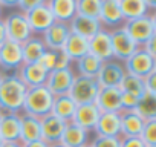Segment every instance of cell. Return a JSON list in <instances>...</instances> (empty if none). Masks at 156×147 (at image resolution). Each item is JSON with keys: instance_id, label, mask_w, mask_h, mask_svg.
Masks as SVG:
<instances>
[{"instance_id": "1", "label": "cell", "mask_w": 156, "mask_h": 147, "mask_svg": "<svg viewBox=\"0 0 156 147\" xmlns=\"http://www.w3.org/2000/svg\"><path fill=\"white\" fill-rule=\"evenodd\" d=\"M28 88L17 78L16 74H8L0 83V110L22 113Z\"/></svg>"}, {"instance_id": "2", "label": "cell", "mask_w": 156, "mask_h": 147, "mask_svg": "<svg viewBox=\"0 0 156 147\" xmlns=\"http://www.w3.org/2000/svg\"><path fill=\"white\" fill-rule=\"evenodd\" d=\"M52 103H54V95L46 89V86H37L28 89L22 112L32 115L35 118H43L51 113Z\"/></svg>"}, {"instance_id": "3", "label": "cell", "mask_w": 156, "mask_h": 147, "mask_svg": "<svg viewBox=\"0 0 156 147\" xmlns=\"http://www.w3.org/2000/svg\"><path fill=\"white\" fill-rule=\"evenodd\" d=\"M100 86L95 78L83 77V75H75V80L72 83V88L69 91V97L76 106L83 104H92L97 100Z\"/></svg>"}, {"instance_id": "4", "label": "cell", "mask_w": 156, "mask_h": 147, "mask_svg": "<svg viewBox=\"0 0 156 147\" xmlns=\"http://www.w3.org/2000/svg\"><path fill=\"white\" fill-rule=\"evenodd\" d=\"M122 28L133 38V41L141 48L150 38L156 37V17H154V14H147L141 19L126 22V25Z\"/></svg>"}, {"instance_id": "5", "label": "cell", "mask_w": 156, "mask_h": 147, "mask_svg": "<svg viewBox=\"0 0 156 147\" xmlns=\"http://www.w3.org/2000/svg\"><path fill=\"white\" fill-rule=\"evenodd\" d=\"M110 41H112V52H113V60L116 61H126L129 57H132L139 46L133 41V38L127 34V31L119 26L110 32Z\"/></svg>"}, {"instance_id": "6", "label": "cell", "mask_w": 156, "mask_h": 147, "mask_svg": "<svg viewBox=\"0 0 156 147\" xmlns=\"http://www.w3.org/2000/svg\"><path fill=\"white\" fill-rule=\"evenodd\" d=\"M122 66L127 74H132L139 78H145L148 74L156 70V58L147 54L142 48H139L132 57H129L124 61Z\"/></svg>"}, {"instance_id": "7", "label": "cell", "mask_w": 156, "mask_h": 147, "mask_svg": "<svg viewBox=\"0 0 156 147\" xmlns=\"http://www.w3.org/2000/svg\"><path fill=\"white\" fill-rule=\"evenodd\" d=\"M3 25H5V31H6V38L11 41H16L19 45L25 43L28 38H31L34 35L29 25H28L25 14H22L19 11L11 13L3 20Z\"/></svg>"}, {"instance_id": "8", "label": "cell", "mask_w": 156, "mask_h": 147, "mask_svg": "<svg viewBox=\"0 0 156 147\" xmlns=\"http://www.w3.org/2000/svg\"><path fill=\"white\" fill-rule=\"evenodd\" d=\"M73 80H75V74L70 67L69 69H54L48 74L44 86L54 97H61V95L69 94Z\"/></svg>"}, {"instance_id": "9", "label": "cell", "mask_w": 156, "mask_h": 147, "mask_svg": "<svg viewBox=\"0 0 156 147\" xmlns=\"http://www.w3.org/2000/svg\"><path fill=\"white\" fill-rule=\"evenodd\" d=\"M126 74V69L122 66V63L116 61V60H110V61H104L97 74V83L100 88H118V84L121 83L122 77Z\"/></svg>"}, {"instance_id": "10", "label": "cell", "mask_w": 156, "mask_h": 147, "mask_svg": "<svg viewBox=\"0 0 156 147\" xmlns=\"http://www.w3.org/2000/svg\"><path fill=\"white\" fill-rule=\"evenodd\" d=\"M26 20H28V25L32 31L34 35L37 34H43L55 20H54V16L48 6V3L44 2H40V5H37L32 11H29L28 14H25Z\"/></svg>"}, {"instance_id": "11", "label": "cell", "mask_w": 156, "mask_h": 147, "mask_svg": "<svg viewBox=\"0 0 156 147\" xmlns=\"http://www.w3.org/2000/svg\"><path fill=\"white\" fill-rule=\"evenodd\" d=\"M23 64L22 55V45L6 40L3 45H0V70H14Z\"/></svg>"}, {"instance_id": "12", "label": "cell", "mask_w": 156, "mask_h": 147, "mask_svg": "<svg viewBox=\"0 0 156 147\" xmlns=\"http://www.w3.org/2000/svg\"><path fill=\"white\" fill-rule=\"evenodd\" d=\"M48 74L49 72H46L38 63H23L17 69L16 75L28 89H32L37 86H44Z\"/></svg>"}, {"instance_id": "13", "label": "cell", "mask_w": 156, "mask_h": 147, "mask_svg": "<svg viewBox=\"0 0 156 147\" xmlns=\"http://www.w3.org/2000/svg\"><path fill=\"white\" fill-rule=\"evenodd\" d=\"M69 34H70L69 25L60 23V22H54L41 34V40H43L46 49H49V51H61V48L66 43Z\"/></svg>"}, {"instance_id": "14", "label": "cell", "mask_w": 156, "mask_h": 147, "mask_svg": "<svg viewBox=\"0 0 156 147\" xmlns=\"http://www.w3.org/2000/svg\"><path fill=\"white\" fill-rule=\"evenodd\" d=\"M95 106L101 113L104 112H121V91L118 88H100Z\"/></svg>"}, {"instance_id": "15", "label": "cell", "mask_w": 156, "mask_h": 147, "mask_svg": "<svg viewBox=\"0 0 156 147\" xmlns=\"http://www.w3.org/2000/svg\"><path fill=\"white\" fill-rule=\"evenodd\" d=\"M66 123L61 121L60 118L54 117L52 113L40 118V127H41V141L46 144H57L61 139L63 130H64Z\"/></svg>"}, {"instance_id": "16", "label": "cell", "mask_w": 156, "mask_h": 147, "mask_svg": "<svg viewBox=\"0 0 156 147\" xmlns=\"http://www.w3.org/2000/svg\"><path fill=\"white\" fill-rule=\"evenodd\" d=\"M89 54L100 58L103 63L113 60L112 52V41H110V32L101 29L95 37L89 40Z\"/></svg>"}, {"instance_id": "17", "label": "cell", "mask_w": 156, "mask_h": 147, "mask_svg": "<svg viewBox=\"0 0 156 147\" xmlns=\"http://www.w3.org/2000/svg\"><path fill=\"white\" fill-rule=\"evenodd\" d=\"M144 120L135 112V110H121L119 112V136L121 138H132L139 136Z\"/></svg>"}, {"instance_id": "18", "label": "cell", "mask_w": 156, "mask_h": 147, "mask_svg": "<svg viewBox=\"0 0 156 147\" xmlns=\"http://www.w3.org/2000/svg\"><path fill=\"white\" fill-rule=\"evenodd\" d=\"M100 115H101V112L98 110V107L95 106V103L76 106V110L73 113L72 123L76 124V126H80L81 129H84L87 132H94Z\"/></svg>"}, {"instance_id": "19", "label": "cell", "mask_w": 156, "mask_h": 147, "mask_svg": "<svg viewBox=\"0 0 156 147\" xmlns=\"http://www.w3.org/2000/svg\"><path fill=\"white\" fill-rule=\"evenodd\" d=\"M119 9L122 14V19L126 22H132L136 19H141L148 13L150 8H154L156 5L148 2V0H118Z\"/></svg>"}, {"instance_id": "20", "label": "cell", "mask_w": 156, "mask_h": 147, "mask_svg": "<svg viewBox=\"0 0 156 147\" xmlns=\"http://www.w3.org/2000/svg\"><path fill=\"white\" fill-rule=\"evenodd\" d=\"M69 29H70V34H75V35H80V37L90 40L92 37H95L103 29V25L97 19H87V17H81V16H75L69 23Z\"/></svg>"}, {"instance_id": "21", "label": "cell", "mask_w": 156, "mask_h": 147, "mask_svg": "<svg viewBox=\"0 0 156 147\" xmlns=\"http://www.w3.org/2000/svg\"><path fill=\"white\" fill-rule=\"evenodd\" d=\"M0 138L3 142H20V113L3 112L0 120Z\"/></svg>"}, {"instance_id": "22", "label": "cell", "mask_w": 156, "mask_h": 147, "mask_svg": "<svg viewBox=\"0 0 156 147\" xmlns=\"http://www.w3.org/2000/svg\"><path fill=\"white\" fill-rule=\"evenodd\" d=\"M90 138V132L81 129L80 126L70 123H66L60 144H63L64 147H83L89 142Z\"/></svg>"}, {"instance_id": "23", "label": "cell", "mask_w": 156, "mask_h": 147, "mask_svg": "<svg viewBox=\"0 0 156 147\" xmlns=\"http://www.w3.org/2000/svg\"><path fill=\"white\" fill-rule=\"evenodd\" d=\"M41 139L40 118L28 113H20V144H28Z\"/></svg>"}, {"instance_id": "24", "label": "cell", "mask_w": 156, "mask_h": 147, "mask_svg": "<svg viewBox=\"0 0 156 147\" xmlns=\"http://www.w3.org/2000/svg\"><path fill=\"white\" fill-rule=\"evenodd\" d=\"M55 22L69 25L76 16V0H49L46 2Z\"/></svg>"}, {"instance_id": "25", "label": "cell", "mask_w": 156, "mask_h": 147, "mask_svg": "<svg viewBox=\"0 0 156 147\" xmlns=\"http://www.w3.org/2000/svg\"><path fill=\"white\" fill-rule=\"evenodd\" d=\"M61 52L70 61H76L81 57H84L86 54H89V40L75 34H69L66 43L61 48Z\"/></svg>"}, {"instance_id": "26", "label": "cell", "mask_w": 156, "mask_h": 147, "mask_svg": "<svg viewBox=\"0 0 156 147\" xmlns=\"http://www.w3.org/2000/svg\"><path fill=\"white\" fill-rule=\"evenodd\" d=\"M95 136H119V112H104L94 129Z\"/></svg>"}, {"instance_id": "27", "label": "cell", "mask_w": 156, "mask_h": 147, "mask_svg": "<svg viewBox=\"0 0 156 147\" xmlns=\"http://www.w3.org/2000/svg\"><path fill=\"white\" fill-rule=\"evenodd\" d=\"M98 20L101 25H107V26H118L119 23L124 22L118 0H101Z\"/></svg>"}, {"instance_id": "28", "label": "cell", "mask_w": 156, "mask_h": 147, "mask_svg": "<svg viewBox=\"0 0 156 147\" xmlns=\"http://www.w3.org/2000/svg\"><path fill=\"white\" fill-rule=\"evenodd\" d=\"M75 110H76V104L72 101V98L69 95L54 97V103H52V109H51V113L54 117L60 118L64 123H70Z\"/></svg>"}, {"instance_id": "29", "label": "cell", "mask_w": 156, "mask_h": 147, "mask_svg": "<svg viewBox=\"0 0 156 147\" xmlns=\"http://www.w3.org/2000/svg\"><path fill=\"white\" fill-rule=\"evenodd\" d=\"M46 51V46L38 35H32L28 38L25 43H22V55H23V63H37L43 52Z\"/></svg>"}, {"instance_id": "30", "label": "cell", "mask_w": 156, "mask_h": 147, "mask_svg": "<svg viewBox=\"0 0 156 147\" xmlns=\"http://www.w3.org/2000/svg\"><path fill=\"white\" fill-rule=\"evenodd\" d=\"M76 70H78V75H83V77H90L95 78L97 74L103 64V61L100 58H97L92 54H86L84 57H81L80 60H76Z\"/></svg>"}, {"instance_id": "31", "label": "cell", "mask_w": 156, "mask_h": 147, "mask_svg": "<svg viewBox=\"0 0 156 147\" xmlns=\"http://www.w3.org/2000/svg\"><path fill=\"white\" fill-rule=\"evenodd\" d=\"M144 121H151L156 120V95H150V94H144L136 107L133 109Z\"/></svg>"}, {"instance_id": "32", "label": "cell", "mask_w": 156, "mask_h": 147, "mask_svg": "<svg viewBox=\"0 0 156 147\" xmlns=\"http://www.w3.org/2000/svg\"><path fill=\"white\" fill-rule=\"evenodd\" d=\"M118 89L124 94H132L138 98H141L144 94H145V89H144V81L142 78L139 77H135L132 74H124V77L121 80V83L118 84Z\"/></svg>"}, {"instance_id": "33", "label": "cell", "mask_w": 156, "mask_h": 147, "mask_svg": "<svg viewBox=\"0 0 156 147\" xmlns=\"http://www.w3.org/2000/svg\"><path fill=\"white\" fill-rule=\"evenodd\" d=\"M100 9H101V0H76V16L98 20Z\"/></svg>"}, {"instance_id": "34", "label": "cell", "mask_w": 156, "mask_h": 147, "mask_svg": "<svg viewBox=\"0 0 156 147\" xmlns=\"http://www.w3.org/2000/svg\"><path fill=\"white\" fill-rule=\"evenodd\" d=\"M139 138L145 145H156V120L144 123V127L139 133Z\"/></svg>"}, {"instance_id": "35", "label": "cell", "mask_w": 156, "mask_h": 147, "mask_svg": "<svg viewBox=\"0 0 156 147\" xmlns=\"http://www.w3.org/2000/svg\"><path fill=\"white\" fill-rule=\"evenodd\" d=\"M57 58H58V51H49V49H46L37 63H38L46 72H51V70L55 69Z\"/></svg>"}, {"instance_id": "36", "label": "cell", "mask_w": 156, "mask_h": 147, "mask_svg": "<svg viewBox=\"0 0 156 147\" xmlns=\"http://www.w3.org/2000/svg\"><path fill=\"white\" fill-rule=\"evenodd\" d=\"M90 147H119V136H95Z\"/></svg>"}, {"instance_id": "37", "label": "cell", "mask_w": 156, "mask_h": 147, "mask_svg": "<svg viewBox=\"0 0 156 147\" xmlns=\"http://www.w3.org/2000/svg\"><path fill=\"white\" fill-rule=\"evenodd\" d=\"M40 2L43 0H17V8H19V13L22 14H28L29 11H32L37 5H40Z\"/></svg>"}, {"instance_id": "38", "label": "cell", "mask_w": 156, "mask_h": 147, "mask_svg": "<svg viewBox=\"0 0 156 147\" xmlns=\"http://www.w3.org/2000/svg\"><path fill=\"white\" fill-rule=\"evenodd\" d=\"M144 81V89H145V94H150V95H156V70L148 74L145 78H142Z\"/></svg>"}, {"instance_id": "39", "label": "cell", "mask_w": 156, "mask_h": 147, "mask_svg": "<svg viewBox=\"0 0 156 147\" xmlns=\"http://www.w3.org/2000/svg\"><path fill=\"white\" fill-rule=\"evenodd\" d=\"M119 147H147L139 136H132V138H121L119 136Z\"/></svg>"}, {"instance_id": "40", "label": "cell", "mask_w": 156, "mask_h": 147, "mask_svg": "<svg viewBox=\"0 0 156 147\" xmlns=\"http://www.w3.org/2000/svg\"><path fill=\"white\" fill-rule=\"evenodd\" d=\"M70 60L61 52L58 51V58H57V64H55V69H69L70 67Z\"/></svg>"}, {"instance_id": "41", "label": "cell", "mask_w": 156, "mask_h": 147, "mask_svg": "<svg viewBox=\"0 0 156 147\" xmlns=\"http://www.w3.org/2000/svg\"><path fill=\"white\" fill-rule=\"evenodd\" d=\"M154 40H156V37L150 38V40L142 46V49H144L147 54H150L151 57H154V58H156V43H154Z\"/></svg>"}, {"instance_id": "42", "label": "cell", "mask_w": 156, "mask_h": 147, "mask_svg": "<svg viewBox=\"0 0 156 147\" xmlns=\"http://www.w3.org/2000/svg\"><path fill=\"white\" fill-rule=\"evenodd\" d=\"M22 147H49V144H46L44 141L38 139V141H34V142H28V144H22Z\"/></svg>"}, {"instance_id": "43", "label": "cell", "mask_w": 156, "mask_h": 147, "mask_svg": "<svg viewBox=\"0 0 156 147\" xmlns=\"http://www.w3.org/2000/svg\"><path fill=\"white\" fill-rule=\"evenodd\" d=\"M6 31H5V25H3V20L0 19V45H3L6 41Z\"/></svg>"}, {"instance_id": "44", "label": "cell", "mask_w": 156, "mask_h": 147, "mask_svg": "<svg viewBox=\"0 0 156 147\" xmlns=\"http://www.w3.org/2000/svg\"><path fill=\"white\" fill-rule=\"evenodd\" d=\"M0 147H22L20 142H3Z\"/></svg>"}, {"instance_id": "45", "label": "cell", "mask_w": 156, "mask_h": 147, "mask_svg": "<svg viewBox=\"0 0 156 147\" xmlns=\"http://www.w3.org/2000/svg\"><path fill=\"white\" fill-rule=\"evenodd\" d=\"M49 147H64L63 144H60V142H57V144H51Z\"/></svg>"}, {"instance_id": "46", "label": "cell", "mask_w": 156, "mask_h": 147, "mask_svg": "<svg viewBox=\"0 0 156 147\" xmlns=\"http://www.w3.org/2000/svg\"><path fill=\"white\" fill-rule=\"evenodd\" d=\"M3 77H5V74H3L2 70H0V83H2V80H3Z\"/></svg>"}, {"instance_id": "47", "label": "cell", "mask_w": 156, "mask_h": 147, "mask_svg": "<svg viewBox=\"0 0 156 147\" xmlns=\"http://www.w3.org/2000/svg\"><path fill=\"white\" fill-rule=\"evenodd\" d=\"M2 115H3V112H2V110H0V120H2Z\"/></svg>"}, {"instance_id": "48", "label": "cell", "mask_w": 156, "mask_h": 147, "mask_svg": "<svg viewBox=\"0 0 156 147\" xmlns=\"http://www.w3.org/2000/svg\"><path fill=\"white\" fill-rule=\"evenodd\" d=\"M2 144H3V139H2V138H0V145H2Z\"/></svg>"}, {"instance_id": "49", "label": "cell", "mask_w": 156, "mask_h": 147, "mask_svg": "<svg viewBox=\"0 0 156 147\" xmlns=\"http://www.w3.org/2000/svg\"><path fill=\"white\" fill-rule=\"evenodd\" d=\"M83 147H90V145H89V144H86V145H83Z\"/></svg>"}, {"instance_id": "50", "label": "cell", "mask_w": 156, "mask_h": 147, "mask_svg": "<svg viewBox=\"0 0 156 147\" xmlns=\"http://www.w3.org/2000/svg\"><path fill=\"white\" fill-rule=\"evenodd\" d=\"M147 147H156V145H147Z\"/></svg>"}, {"instance_id": "51", "label": "cell", "mask_w": 156, "mask_h": 147, "mask_svg": "<svg viewBox=\"0 0 156 147\" xmlns=\"http://www.w3.org/2000/svg\"><path fill=\"white\" fill-rule=\"evenodd\" d=\"M0 14H2V8H0Z\"/></svg>"}]
</instances>
